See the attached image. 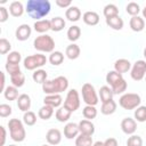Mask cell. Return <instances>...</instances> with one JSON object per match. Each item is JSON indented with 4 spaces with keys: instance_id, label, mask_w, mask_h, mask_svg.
Listing matches in <instances>:
<instances>
[{
    "instance_id": "42",
    "label": "cell",
    "mask_w": 146,
    "mask_h": 146,
    "mask_svg": "<svg viewBox=\"0 0 146 146\" xmlns=\"http://www.w3.org/2000/svg\"><path fill=\"white\" fill-rule=\"evenodd\" d=\"M125 11L129 14V15H131L132 17L133 16H138V14H139V11H140V7H139V5L137 3V2H129L128 5H127V7H125Z\"/></svg>"
},
{
    "instance_id": "15",
    "label": "cell",
    "mask_w": 146,
    "mask_h": 146,
    "mask_svg": "<svg viewBox=\"0 0 146 146\" xmlns=\"http://www.w3.org/2000/svg\"><path fill=\"white\" fill-rule=\"evenodd\" d=\"M43 103H44V105H48V106H51L52 108H56V107H59L62 105L63 98L59 94H57V95H47L43 98Z\"/></svg>"
},
{
    "instance_id": "51",
    "label": "cell",
    "mask_w": 146,
    "mask_h": 146,
    "mask_svg": "<svg viewBox=\"0 0 146 146\" xmlns=\"http://www.w3.org/2000/svg\"><path fill=\"white\" fill-rule=\"evenodd\" d=\"M0 130H1V143H0V146H3L5 145V143H6V129H5V127H0Z\"/></svg>"
},
{
    "instance_id": "23",
    "label": "cell",
    "mask_w": 146,
    "mask_h": 146,
    "mask_svg": "<svg viewBox=\"0 0 146 146\" xmlns=\"http://www.w3.org/2000/svg\"><path fill=\"white\" fill-rule=\"evenodd\" d=\"M80 52H81L80 47L78 44H75V43L68 44L66 47V49H65V55H66V57L68 59H76L80 56Z\"/></svg>"
},
{
    "instance_id": "4",
    "label": "cell",
    "mask_w": 146,
    "mask_h": 146,
    "mask_svg": "<svg viewBox=\"0 0 146 146\" xmlns=\"http://www.w3.org/2000/svg\"><path fill=\"white\" fill-rule=\"evenodd\" d=\"M33 47L41 52H52L55 49V40L49 34H41L33 41Z\"/></svg>"
},
{
    "instance_id": "21",
    "label": "cell",
    "mask_w": 146,
    "mask_h": 146,
    "mask_svg": "<svg viewBox=\"0 0 146 146\" xmlns=\"http://www.w3.org/2000/svg\"><path fill=\"white\" fill-rule=\"evenodd\" d=\"M65 17L70 22H78L81 17V10L76 6H71L70 8L66 9L65 11Z\"/></svg>"
},
{
    "instance_id": "10",
    "label": "cell",
    "mask_w": 146,
    "mask_h": 146,
    "mask_svg": "<svg viewBox=\"0 0 146 146\" xmlns=\"http://www.w3.org/2000/svg\"><path fill=\"white\" fill-rule=\"evenodd\" d=\"M121 129L125 135H133L137 130V121L131 117H124L121 121Z\"/></svg>"
},
{
    "instance_id": "29",
    "label": "cell",
    "mask_w": 146,
    "mask_h": 146,
    "mask_svg": "<svg viewBox=\"0 0 146 146\" xmlns=\"http://www.w3.org/2000/svg\"><path fill=\"white\" fill-rule=\"evenodd\" d=\"M50 23H51V31H54V32H59L65 27V21L60 16H56V17L51 18Z\"/></svg>"
},
{
    "instance_id": "9",
    "label": "cell",
    "mask_w": 146,
    "mask_h": 146,
    "mask_svg": "<svg viewBox=\"0 0 146 146\" xmlns=\"http://www.w3.org/2000/svg\"><path fill=\"white\" fill-rule=\"evenodd\" d=\"M131 79L135 81H140L146 76V60L139 59L131 66L130 72Z\"/></svg>"
},
{
    "instance_id": "3",
    "label": "cell",
    "mask_w": 146,
    "mask_h": 146,
    "mask_svg": "<svg viewBox=\"0 0 146 146\" xmlns=\"http://www.w3.org/2000/svg\"><path fill=\"white\" fill-rule=\"evenodd\" d=\"M8 128H9V132H10V138L14 141L21 143L25 139L26 137V132H25V128L24 124L21 120L18 119H10L8 121Z\"/></svg>"
},
{
    "instance_id": "31",
    "label": "cell",
    "mask_w": 146,
    "mask_h": 146,
    "mask_svg": "<svg viewBox=\"0 0 146 146\" xmlns=\"http://www.w3.org/2000/svg\"><path fill=\"white\" fill-rule=\"evenodd\" d=\"M3 96H5V98L7 99V100H15V99H17L19 96H18V90H17V88L16 87H14V86H8V87H6V89H5V91H3Z\"/></svg>"
},
{
    "instance_id": "35",
    "label": "cell",
    "mask_w": 146,
    "mask_h": 146,
    "mask_svg": "<svg viewBox=\"0 0 146 146\" xmlns=\"http://www.w3.org/2000/svg\"><path fill=\"white\" fill-rule=\"evenodd\" d=\"M127 87H128L127 81H125L124 79H121V80H119L116 83H114V84L111 87V89H112V91H113L114 95H119V94H123V92L127 90Z\"/></svg>"
},
{
    "instance_id": "7",
    "label": "cell",
    "mask_w": 146,
    "mask_h": 146,
    "mask_svg": "<svg viewBox=\"0 0 146 146\" xmlns=\"http://www.w3.org/2000/svg\"><path fill=\"white\" fill-rule=\"evenodd\" d=\"M81 94H82V99L87 105H91V106H96L98 104V95L95 90V87L87 82L82 86L81 89Z\"/></svg>"
},
{
    "instance_id": "49",
    "label": "cell",
    "mask_w": 146,
    "mask_h": 146,
    "mask_svg": "<svg viewBox=\"0 0 146 146\" xmlns=\"http://www.w3.org/2000/svg\"><path fill=\"white\" fill-rule=\"evenodd\" d=\"M56 5L60 8H70L72 6V2L71 0H56Z\"/></svg>"
},
{
    "instance_id": "26",
    "label": "cell",
    "mask_w": 146,
    "mask_h": 146,
    "mask_svg": "<svg viewBox=\"0 0 146 146\" xmlns=\"http://www.w3.org/2000/svg\"><path fill=\"white\" fill-rule=\"evenodd\" d=\"M116 111V103L112 99L108 100L106 103H102V107H100V112L104 115H111Z\"/></svg>"
},
{
    "instance_id": "12",
    "label": "cell",
    "mask_w": 146,
    "mask_h": 146,
    "mask_svg": "<svg viewBox=\"0 0 146 146\" xmlns=\"http://www.w3.org/2000/svg\"><path fill=\"white\" fill-rule=\"evenodd\" d=\"M46 139H47V143L51 146H55V145H58L62 140V132L58 130V129H49L46 133Z\"/></svg>"
},
{
    "instance_id": "19",
    "label": "cell",
    "mask_w": 146,
    "mask_h": 146,
    "mask_svg": "<svg viewBox=\"0 0 146 146\" xmlns=\"http://www.w3.org/2000/svg\"><path fill=\"white\" fill-rule=\"evenodd\" d=\"M17 106L24 113L27 112L31 108V98H30V96L27 94L19 95V97L17 98Z\"/></svg>"
},
{
    "instance_id": "16",
    "label": "cell",
    "mask_w": 146,
    "mask_h": 146,
    "mask_svg": "<svg viewBox=\"0 0 146 146\" xmlns=\"http://www.w3.org/2000/svg\"><path fill=\"white\" fill-rule=\"evenodd\" d=\"M129 25H130V29L133 32H141L145 27V21L140 16H133V17L130 18Z\"/></svg>"
},
{
    "instance_id": "1",
    "label": "cell",
    "mask_w": 146,
    "mask_h": 146,
    "mask_svg": "<svg viewBox=\"0 0 146 146\" xmlns=\"http://www.w3.org/2000/svg\"><path fill=\"white\" fill-rule=\"evenodd\" d=\"M51 5L48 0H29L26 2V13L27 15L36 21H40L50 13Z\"/></svg>"
},
{
    "instance_id": "14",
    "label": "cell",
    "mask_w": 146,
    "mask_h": 146,
    "mask_svg": "<svg viewBox=\"0 0 146 146\" xmlns=\"http://www.w3.org/2000/svg\"><path fill=\"white\" fill-rule=\"evenodd\" d=\"M80 135L79 131V125L74 122H68L66 123V125L64 127V136L67 139H73L76 138Z\"/></svg>"
},
{
    "instance_id": "18",
    "label": "cell",
    "mask_w": 146,
    "mask_h": 146,
    "mask_svg": "<svg viewBox=\"0 0 146 146\" xmlns=\"http://www.w3.org/2000/svg\"><path fill=\"white\" fill-rule=\"evenodd\" d=\"M33 27L35 32L43 34V33H47L49 30H51V23L49 19H40V21H35Z\"/></svg>"
},
{
    "instance_id": "6",
    "label": "cell",
    "mask_w": 146,
    "mask_h": 146,
    "mask_svg": "<svg viewBox=\"0 0 146 146\" xmlns=\"http://www.w3.org/2000/svg\"><path fill=\"white\" fill-rule=\"evenodd\" d=\"M47 63V57L42 54H35V55H30L24 58L23 64L24 67L27 71H34L39 70V67L43 66Z\"/></svg>"
},
{
    "instance_id": "27",
    "label": "cell",
    "mask_w": 146,
    "mask_h": 146,
    "mask_svg": "<svg viewBox=\"0 0 146 146\" xmlns=\"http://www.w3.org/2000/svg\"><path fill=\"white\" fill-rule=\"evenodd\" d=\"M71 114H72L71 111H68L67 108H65L64 106H62V107H59V108L56 111L55 116H56L57 121H59V122H66V121L70 120Z\"/></svg>"
},
{
    "instance_id": "58",
    "label": "cell",
    "mask_w": 146,
    "mask_h": 146,
    "mask_svg": "<svg viewBox=\"0 0 146 146\" xmlns=\"http://www.w3.org/2000/svg\"><path fill=\"white\" fill-rule=\"evenodd\" d=\"M145 81H146V76H145Z\"/></svg>"
},
{
    "instance_id": "39",
    "label": "cell",
    "mask_w": 146,
    "mask_h": 146,
    "mask_svg": "<svg viewBox=\"0 0 146 146\" xmlns=\"http://www.w3.org/2000/svg\"><path fill=\"white\" fill-rule=\"evenodd\" d=\"M121 79H123L122 74L117 73L116 71H110V72L106 74V82H107L111 87H112L114 83H116L119 80H121Z\"/></svg>"
},
{
    "instance_id": "52",
    "label": "cell",
    "mask_w": 146,
    "mask_h": 146,
    "mask_svg": "<svg viewBox=\"0 0 146 146\" xmlns=\"http://www.w3.org/2000/svg\"><path fill=\"white\" fill-rule=\"evenodd\" d=\"M0 74H1V87H0V91H5V89H6V87H5V73L3 72H0Z\"/></svg>"
},
{
    "instance_id": "45",
    "label": "cell",
    "mask_w": 146,
    "mask_h": 146,
    "mask_svg": "<svg viewBox=\"0 0 146 146\" xmlns=\"http://www.w3.org/2000/svg\"><path fill=\"white\" fill-rule=\"evenodd\" d=\"M11 49V44L10 42L5 39V38H1L0 39V54L1 55H6L7 52H9Z\"/></svg>"
},
{
    "instance_id": "44",
    "label": "cell",
    "mask_w": 146,
    "mask_h": 146,
    "mask_svg": "<svg viewBox=\"0 0 146 146\" xmlns=\"http://www.w3.org/2000/svg\"><path fill=\"white\" fill-rule=\"evenodd\" d=\"M127 146H143V139L138 135H131L127 139Z\"/></svg>"
},
{
    "instance_id": "13",
    "label": "cell",
    "mask_w": 146,
    "mask_h": 146,
    "mask_svg": "<svg viewBox=\"0 0 146 146\" xmlns=\"http://www.w3.org/2000/svg\"><path fill=\"white\" fill-rule=\"evenodd\" d=\"M78 125H79V131H80V133H82V135H87V136H92L94 133H95V125H94V123L91 122V121H89V120H81L79 123H78Z\"/></svg>"
},
{
    "instance_id": "25",
    "label": "cell",
    "mask_w": 146,
    "mask_h": 146,
    "mask_svg": "<svg viewBox=\"0 0 146 146\" xmlns=\"http://www.w3.org/2000/svg\"><path fill=\"white\" fill-rule=\"evenodd\" d=\"M106 24H107L111 29L116 30V31H120V30H122V27H123V19H122L120 16L106 18Z\"/></svg>"
},
{
    "instance_id": "8",
    "label": "cell",
    "mask_w": 146,
    "mask_h": 146,
    "mask_svg": "<svg viewBox=\"0 0 146 146\" xmlns=\"http://www.w3.org/2000/svg\"><path fill=\"white\" fill-rule=\"evenodd\" d=\"M64 107L71 111L72 113L75 112L80 107V96L76 89H71L67 92L66 98L64 100Z\"/></svg>"
},
{
    "instance_id": "48",
    "label": "cell",
    "mask_w": 146,
    "mask_h": 146,
    "mask_svg": "<svg viewBox=\"0 0 146 146\" xmlns=\"http://www.w3.org/2000/svg\"><path fill=\"white\" fill-rule=\"evenodd\" d=\"M9 17V13L8 9H6L5 7H0V23H5Z\"/></svg>"
},
{
    "instance_id": "47",
    "label": "cell",
    "mask_w": 146,
    "mask_h": 146,
    "mask_svg": "<svg viewBox=\"0 0 146 146\" xmlns=\"http://www.w3.org/2000/svg\"><path fill=\"white\" fill-rule=\"evenodd\" d=\"M11 112H13V108L10 105H8V104H1L0 105V116L1 117L9 116L11 114Z\"/></svg>"
},
{
    "instance_id": "40",
    "label": "cell",
    "mask_w": 146,
    "mask_h": 146,
    "mask_svg": "<svg viewBox=\"0 0 146 146\" xmlns=\"http://www.w3.org/2000/svg\"><path fill=\"white\" fill-rule=\"evenodd\" d=\"M133 116L137 122H145L146 121V106H138L135 110Z\"/></svg>"
},
{
    "instance_id": "38",
    "label": "cell",
    "mask_w": 146,
    "mask_h": 146,
    "mask_svg": "<svg viewBox=\"0 0 146 146\" xmlns=\"http://www.w3.org/2000/svg\"><path fill=\"white\" fill-rule=\"evenodd\" d=\"M10 81H11V83H13L14 87L21 88L25 83V75L22 72H18V73H16V74H14V75L10 76Z\"/></svg>"
},
{
    "instance_id": "50",
    "label": "cell",
    "mask_w": 146,
    "mask_h": 146,
    "mask_svg": "<svg viewBox=\"0 0 146 146\" xmlns=\"http://www.w3.org/2000/svg\"><path fill=\"white\" fill-rule=\"evenodd\" d=\"M104 146H119V143H117V140L115 138L110 137L104 141Z\"/></svg>"
},
{
    "instance_id": "20",
    "label": "cell",
    "mask_w": 146,
    "mask_h": 146,
    "mask_svg": "<svg viewBox=\"0 0 146 146\" xmlns=\"http://www.w3.org/2000/svg\"><path fill=\"white\" fill-rule=\"evenodd\" d=\"M83 22L89 26H95L99 23V15L96 11H86L82 16Z\"/></svg>"
},
{
    "instance_id": "55",
    "label": "cell",
    "mask_w": 146,
    "mask_h": 146,
    "mask_svg": "<svg viewBox=\"0 0 146 146\" xmlns=\"http://www.w3.org/2000/svg\"><path fill=\"white\" fill-rule=\"evenodd\" d=\"M144 57L146 58V47H145V49H144Z\"/></svg>"
},
{
    "instance_id": "22",
    "label": "cell",
    "mask_w": 146,
    "mask_h": 146,
    "mask_svg": "<svg viewBox=\"0 0 146 146\" xmlns=\"http://www.w3.org/2000/svg\"><path fill=\"white\" fill-rule=\"evenodd\" d=\"M24 6L21 1H13L9 5V13L14 17H19L24 14Z\"/></svg>"
},
{
    "instance_id": "53",
    "label": "cell",
    "mask_w": 146,
    "mask_h": 146,
    "mask_svg": "<svg viewBox=\"0 0 146 146\" xmlns=\"http://www.w3.org/2000/svg\"><path fill=\"white\" fill-rule=\"evenodd\" d=\"M92 146H104V141H96V143H94V145Z\"/></svg>"
},
{
    "instance_id": "17",
    "label": "cell",
    "mask_w": 146,
    "mask_h": 146,
    "mask_svg": "<svg viewBox=\"0 0 146 146\" xmlns=\"http://www.w3.org/2000/svg\"><path fill=\"white\" fill-rule=\"evenodd\" d=\"M130 68H131V63L125 58H120L114 63V71H116L120 74L128 72Z\"/></svg>"
},
{
    "instance_id": "34",
    "label": "cell",
    "mask_w": 146,
    "mask_h": 146,
    "mask_svg": "<svg viewBox=\"0 0 146 146\" xmlns=\"http://www.w3.org/2000/svg\"><path fill=\"white\" fill-rule=\"evenodd\" d=\"M47 76H48V75H47V72H46L44 70H42V68L35 70L34 73L32 74L33 81L36 82V83H40V84H42V83H44V82L47 81Z\"/></svg>"
},
{
    "instance_id": "41",
    "label": "cell",
    "mask_w": 146,
    "mask_h": 146,
    "mask_svg": "<svg viewBox=\"0 0 146 146\" xmlns=\"http://www.w3.org/2000/svg\"><path fill=\"white\" fill-rule=\"evenodd\" d=\"M23 122H24L26 125H29V127L34 125L35 122H36V115H35V113L32 112V111L25 112L24 115H23Z\"/></svg>"
},
{
    "instance_id": "30",
    "label": "cell",
    "mask_w": 146,
    "mask_h": 146,
    "mask_svg": "<svg viewBox=\"0 0 146 146\" xmlns=\"http://www.w3.org/2000/svg\"><path fill=\"white\" fill-rule=\"evenodd\" d=\"M92 145H94V141L91 136L80 133L75 138V146H92Z\"/></svg>"
},
{
    "instance_id": "37",
    "label": "cell",
    "mask_w": 146,
    "mask_h": 146,
    "mask_svg": "<svg viewBox=\"0 0 146 146\" xmlns=\"http://www.w3.org/2000/svg\"><path fill=\"white\" fill-rule=\"evenodd\" d=\"M82 114L84 116L86 120H89L91 121L92 119H95L97 116V110L95 106H91V105H86L82 110Z\"/></svg>"
},
{
    "instance_id": "57",
    "label": "cell",
    "mask_w": 146,
    "mask_h": 146,
    "mask_svg": "<svg viewBox=\"0 0 146 146\" xmlns=\"http://www.w3.org/2000/svg\"><path fill=\"white\" fill-rule=\"evenodd\" d=\"M8 146H16V145H8Z\"/></svg>"
},
{
    "instance_id": "11",
    "label": "cell",
    "mask_w": 146,
    "mask_h": 146,
    "mask_svg": "<svg viewBox=\"0 0 146 146\" xmlns=\"http://www.w3.org/2000/svg\"><path fill=\"white\" fill-rule=\"evenodd\" d=\"M31 33H32V29L30 27V25L29 24H22L16 29L15 36L19 41H25L31 36Z\"/></svg>"
},
{
    "instance_id": "33",
    "label": "cell",
    "mask_w": 146,
    "mask_h": 146,
    "mask_svg": "<svg viewBox=\"0 0 146 146\" xmlns=\"http://www.w3.org/2000/svg\"><path fill=\"white\" fill-rule=\"evenodd\" d=\"M48 60L50 62L51 65L58 66V65H60V64L63 63V60H64V55H63L62 51H52V52L49 55Z\"/></svg>"
},
{
    "instance_id": "54",
    "label": "cell",
    "mask_w": 146,
    "mask_h": 146,
    "mask_svg": "<svg viewBox=\"0 0 146 146\" xmlns=\"http://www.w3.org/2000/svg\"><path fill=\"white\" fill-rule=\"evenodd\" d=\"M143 17L144 18H146V6L144 7V9H143Z\"/></svg>"
},
{
    "instance_id": "5",
    "label": "cell",
    "mask_w": 146,
    "mask_h": 146,
    "mask_svg": "<svg viewBox=\"0 0 146 146\" xmlns=\"http://www.w3.org/2000/svg\"><path fill=\"white\" fill-rule=\"evenodd\" d=\"M141 103V98L138 94H133V92H127L123 94L120 99H119V104L122 108L124 110H136L138 106H140Z\"/></svg>"
},
{
    "instance_id": "24",
    "label": "cell",
    "mask_w": 146,
    "mask_h": 146,
    "mask_svg": "<svg viewBox=\"0 0 146 146\" xmlns=\"http://www.w3.org/2000/svg\"><path fill=\"white\" fill-rule=\"evenodd\" d=\"M113 96H114V94H113L112 89L108 86L100 87V89H99V98H100L102 103H106L108 100H112Z\"/></svg>"
},
{
    "instance_id": "36",
    "label": "cell",
    "mask_w": 146,
    "mask_h": 146,
    "mask_svg": "<svg viewBox=\"0 0 146 146\" xmlns=\"http://www.w3.org/2000/svg\"><path fill=\"white\" fill-rule=\"evenodd\" d=\"M54 114V108L51 106H48V105H43L42 107H40L39 112H38V115L40 119L42 120H48Z\"/></svg>"
},
{
    "instance_id": "32",
    "label": "cell",
    "mask_w": 146,
    "mask_h": 146,
    "mask_svg": "<svg viewBox=\"0 0 146 146\" xmlns=\"http://www.w3.org/2000/svg\"><path fill=\"white\" fill-rule=\"evenodd\" d=\"M104 16L106 18H111V17H115V16H119V8L114 5V3H108L104 7Z\"/></svg>"
},
{
    "instance_id": "56",
    "label": "cell",
    "mask_w": 146,
    "mask_h": 146,
    "mask_svg": "<svg viewBox=\"0 0 146 146\" xmlns=\"http://www.w3.org/2000/svg\"><path fill=\"white\" fill-rule=\"evenodd\" d=\"M41 146H50V145H41Z\"/></svg>"
},
{
    "instance_id": "43",
    "label": "cell",
    "mask_w": 146,
    "mask_h": 146,
    "mask_svg": "<svg viewBox=\"0 0 146 146\" xmlns=\"http://www.w3.org/2000/svg\"><path fill=\"white\" fill-rule=\"evenodd\" d=\"M22 60V55L18 51H10L9 55L7 56V63H11V64H18Z\"/></svg>"
},
{
    "instance_id": "28",
    "label": "cell",
    "mask_w": 146,
    "mask_h": 146,
    "mask_svg": "<svg viewBox=\"0 0 146 146\" xmlns=\"http://www.w3.org/2000/svg\"><path fill=\"white\" fill-rule=\"evenodd\" d=\"M66 35H67V39H68L70 41L74 42V41L79 40V38H80V35H81V29H80L78 25H72L71 27H68Z\"/></svg>"
},
{
    "instance_id": "2",
    "label": "cell",
    "mask_w": 146,
    "mask_h": 146,
    "mask_svg": "<svg viewBox=\"0 0 146 146\" xmlns=\"http://www.w3.org/2000/svg\"><path fill=\"white\" fill-rule=\"evenodd\" d=\"M68 88V80L67 78L59 75L52 80H47L42 83V90L46 95H57L65 91Z\"/></svg>"
},
{
    "instance_id": "46",
    "label": "cell",
    "mask_w": 146,
    "mask_h": 146,
    "mask_svg": "<svg viewBox=\"0 0 146 146\" xmlns=\"http://www.w3.org/2000/svg\"><path fill=\"white\" fill-rule=\"evenodd\" d=\"M5 68H6V71L9 73V75H10V76H11V75H14V74H16V73H18V72H21V67H19V65H18V64L7 63V64H6V66H5Z\"/></svg>"
}]
</instances>
